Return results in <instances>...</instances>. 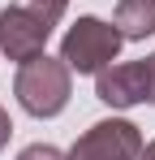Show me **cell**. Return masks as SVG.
Returning a JSON list of instances; mask_svg holds the SVG:
<instances>
[{
    "label": "cell",
    "mask_w": 155,
    "mask_h": 160,
    "mask_svg": "<svg viewBox=\"0 0 155 160\" xmlns=\"http://www.w3.org/2000/svg\"><path fill=\"white\" fill-rule=\"evenodd\" d=\"M147 78H151V95H147V100H151V104H155V52L147 56Z\"/></svg>",
    "instance_id": "cell-10"
},
{
    "label": "cell",
    "mask_w": 155,
    "mask_h": 160,
    "mask_svg": "<svg viewBox=\"0 0 155 160\" xmlns=\"http://www.w3.org/2000/svg\"><path fill=\"white\" fill-rule=\"evenodd\" d=\"M65 156L69 160H138L142 156V130L125 117H103Z\"/></svg>",
    "instance_id": "cell-4"
},
{
    "label": "cell",
    "mask_w": 155,
    "mask_h": 160,
    "mask_svg": "<svg viewBox=\"0 0 155 160\" xmlns=\"http://www.w3.org/2000/svg\"><path fill=\"white\" fill-rule=\"evenodd\" d=\"M52 22L48 13H39L35 4H9L0 9V52L9 61L26 65L30 56H39L52 39Z\"/></svg>",
    "instance_id": "cell-3"
},
{
    "label": "cell",
    "mask_w": 155,
    "mask_h": 160,
    "mask_svg": "<svg viewBox=\"0 0 155 160\" xmlns=\"http://www.w3.org/2000/svg\"><path fill=\"white\" fill-rule=\"evenodd\" d=\"M95 95L108 108H134L151 95V78H147V61H112L108 69L95 74Z\"/></svg>",
    "instance_id": "cell-5"
},
{
    "label": "cell",
    "mask_w": 155,
    "mask_h": 160,
    "mask_svg": "<svg viewBox=\"0 0 155 160\" xmlns=\"http://www.w3.org/2000/svg\"><path fill=\"white\" fill-rule=\"evenodd\" d=\"M138 160H155V143H142V156Z\"/></svg>",
    "instance_id": "cell-11"
},
{
    "label": "cell",
    "mask_w": 155,
    "mask_h": 160,
    "mask_svg": "<svg viewBox=\"0 0 155 160\" xmlns=\"http://www.w3.org/2000/svg\"><path fill=\"white\" fill-rule=\"evenodd\" d=\"M17 160H69V156L60 147H52V143H30V147L17 152Z\"/></svg>",
    "instance_id": "cell-7"
},
{
    "label": "cell",
    "mask_w": 155,
    "mask_h": 160,
    "mask_svg": "<svg viewBox=\"0 0 155 160\" xmlns=\"http://www.w3.org/2000/svg\"><path fill=\"white\" fill-rule=\"evenodd\" d=\"M121 30L103 18H78L60 39V61L73 74H99L121 56Z\"/></svg>",
    "instance_id": "cell-2"
},
{
    "label": "cell",
    "mask_w": 155,
    "mask_h": 160,
    "mask_svg": "<svg viewBox=\"0 0 155 160\" xmlns=\"http://www.w3.org/2000/svg\"><path fill=\"white\" fill-rule=\"evenodd\" d=\"M30 4H35L39 13H48L52 22H60V18H65V9H69V0H30Z\"/></svg>",
    "instance_id": "cell-8"
},
{
    "label": "cell",
    "mask_w": 155,
    "mask_h": 160,
    "mask_svg": "<svg viewBox=\"0 0 155 160\" xmlns=\"http://www.w3.org/2000/svg\"><path fill=\"white\" fill-rule=\"evenodd\" d=\"M112 26L121 30V39H147V35H155V0H116Z\"/></svg>",
    "instance_id": "cell-6"
},
{
    "label": "cell",
    "mask_w": 155,
    "mask_h": 160,
    "mask_svg": "<svg viewBox=\"0 0 155 160\" xmlns=\"http://www.w3.org/2000/svg\"><path fill=\"white\" fill-rule=\"evenodd\" d=\"M13 95H17V104L30 117H56V112H65L69 95H73V69L60 56L39 52V56H30L22 69H17Z\"/></svg>",
    "instance_id": "cell-1"
},
{
    "label": "cell",
    "mask_w": 155,
    "mask_h": 160,
    "mask_svg": "<svg viewBox=\"0 0 155 160\" xmlns=\"http://www.w3.org/2000/svg\"><path fill=\"white\" fill-rule=\"evenodd\" d=\"M9 138H13V121H9V112L0 108V152L9 147Z\"/></svg>",
    "instance_id": "cell-9"
}]
</instances>
